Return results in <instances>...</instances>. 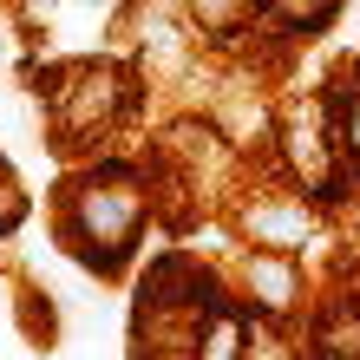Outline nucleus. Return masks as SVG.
<instances>
[{"mask_svg":"<svg viewBox=\"0 0 360 360\" xmlns=\"http://www.w3.org/2000/svg\"><path fill=\"white\" fill-rule=\"evenodd\" d=\"M138 217H144V197H138V177L124 164H105L86 184H72L66 197V217H59V236L79 262H92L98 275H112L124 262V249L138 236Z\"/></svg>","mask_w":360,"mask_h":360,"instance_id":"1","label":"nucleus"},{"mask_svg":"<svg viewBox=\"0 0 360 360\" xmlns=\"http://www.w3.org/2000/svg\"><path fill=\"white\" fill-rule=\"evenodd\" d=\"M249 282L262 288V302H269V308H282L288 295H295V269H282L275 256H256V262H249Z\"/></svg>","mask_w":360,"mask_h":360,"instance_id":"3","label":"nucleus"},{"mask_svg":"<svg viewBox=\"0 0 360 360\" xmlns=\"http://www.w3.org/2000/svg\"><path fill=\"white\" fill-rule=\"evenodd\" d=\"M243 223H249V236H256L262 249H295V243L308 236V210L295 203V197H282V203H256Z\"/></svg>","mask_w":360,"mask_h":360,"instance_id":"2","label":"nucleus"},{"mask_svg":"<svg viewBox=\"0 0 360 360\" xmlns=\"http://www.w3.org/2000/svg\"><path fill=\"white\" fill-rule=\"evenodd\" d=\"M341 131H347V151H354V158H360V98H354V105H347V118H341Z\"/></svg>","mask_w":360,"mask_h":360,"instance_id":"4","label":"nucleus"}]
</instances>
